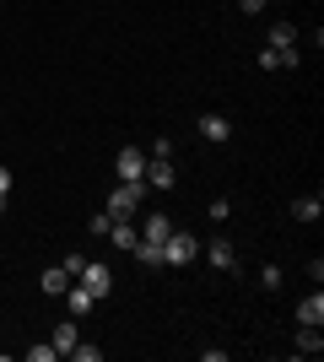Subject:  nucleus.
Instances as JSON below:
<instances>
[{"label":"nucleus","instance_id":"f257e3e1","mask_svg":"<svg viewBox=\"0 0 324 362\" xmlns=\"http://www.w3.org/2000/svg\"><path fill=\"white\" fill-rule=\"evenodd\" d=\"M76 281H81V287H87V292H92L97 303H103L108 292H114V271H108L103 259H81V271H76Z\"/></svg>","mask_w":324,"mask_h":362},{"label":"nucleus","instance_id":"0eeeda50","mask_svg":"<svg viewBox=\"0 0 324 362\" xmlns=\"http://www.w3.org/2000/svg\"><path fill=\"white\" fill-rule=\"evenodd\" d=\"M108 243H114V249H136V243H140L136 216H114V227H108Z\"/></svg>","mask_w":324,"mask_h":362},{"label":"nucleus","instance_id":"f3484780","mask_svg":"<svg viewBox=\"0 0 324 362\" xmlns=\"http://www.w3.org/2000/svg\"><path fill=\"white\" fill-rule=\"evenodd\" d=\"M130 255H136L140 265H162V243H146V238H140L136 249H130Z\"/></svg>","mask_w":324,"mask_h":362},{"label":"nucleus","instance_id":"a211bd4d","mask_svg":"<svg viewBox=\"0 0 324 362\" xmlns=\"http://www.w3.org/2000/svg\"><path fill=\"white\" fill-rule=\"evenodd\" d=\"M270 44H297V28L292 22H276V28H270Z\"/></svg>","mask_w":324,"mask_h":362},{"label":"nucleus","instance_id":"f03ea898","mask_svg":"<svg viewBox=\"0 0 324 362\" xmlns=\"http://www.w3.org/2000/svg\"><path fill=\"white\" fill-rule=\"evenodd\" d=\"M189 259H200V243L173 227L168 238H162V265H189Z\"/></svg>","mask_w":324,"mask_h":362},{"label":"nucleus","instance_id":"39448f33","mask_svg":"<svg viewBox=\"0 0 324 362\" xmlns=\"http://www.w3.org/2000/svg\"><path fill=\"white\" fill-rule=\"evenodd\" d=\"M297 44H270V49H260V65L265 71H297Z\"/></svg>","mask_w":324,"mask_h":362},{"label":"nucleus","instance_id":"5701e85b","mask_svg":"<svg viewBox=\"0 0 324 362\" xmlns=\"http://www.w3.org/2000/svg\"><path fill=\"white\" fill-rule=\"evenodd\" d=\"M238 6H244V11H265V0H238Z\"/></svg>","mask_w":324,"mask_h":362},{"label":"nucleus","instance_id":"20e7f679","mask_svg":"<svg viewBox=\"0 0 324 362\" xmlns=\"http://www.w3.org/2000/svg\"><path fill=\"white\" fill-rule=\"evenodd\" d=\"M114 173H119L124 184H146V157H140V146H124L119 157H114Z\"/></svg>","mask_w":324,"mask_h":362},{"label":"nucleus","instance_id":"1a4fd4ad","mask_svg":"<svg viewBox=\"0 0 324 362\" xmlns=\"http://www.w3.org/2000/svg\"><path fill=\"white\" fill-rule=\"evenodd\" d=\"M65 308H71V314H92V308H97V298H92V292H87V287H81V281H71V287H65Z\"/></svg>","mask_w":324,"mask_h":362},{"label":"nucleus","instance_id":"4be33fe9","mask_svg":"<svg viewBox=\"0 0 324 362\" xmlns=\"http://www.w3.org/2000/svg\"><path fill=\"white\" fill-rule=\"evenodd\" d=\"M6 200H11V173L0 168V206H6Z\"/></svg>","mask_w":324,"mask_h":362},{"label":"nucleus","instance_id":"f8f14e48","mask_svg":"<svg viewBox=\"0 0 324 362\" xmlns=\"http://www.w3.org/2000/svg\"><path fill=\"white\" fill-rule=\"evenodd\" d=\"M297 325H324V298H319V292L297 303Z\"/></svg>","mask_w":324,"mask_h":362},{"label":"nucleus","instance_id":"412c9836","mask_svg":"<svg viewBox=\"0 0 324 362\" xmlns=\"http://www.w3.org/2000/svg\"><path fill=\"white\" fill-rule=\"evenodd\" d=\"M71 357H76V362H97V346H81V341H76V346H71Z\"/></svg>","mask_w":324,"mask_h":362},{"label":"nucleus","instance_id":"6e6552de","mask_svg":"<svg viewBox=\"0 0 324 362\" xmlns=\"http://www.w3.org/2000/svg\"><path fill=\"white\" fill-rule=\"evenodd\" d=\"M292 346H297V357H319V351H324L319 325H297V341H292Z\"/></svg>","mask_w":324,"mask_h":362},{"label":"nucleus","instance_id":"9d476101","mask_svg":"<svg viewBox=\"0 0 324 362\" xmlns=\"http://www.w3.org/2000/svg\"><path fill=\"white\" fill-rule=\"evenodd\" d=\"M205 259H211L216 271H238V255H232V243H227V238L205 243Z\"/></svg>","mask_w":324,"mask_h":362},{"label":"nucleus","instance_id":"6ab92c4d","mask_svg":"<svg viewBox=\"0 0 324 362\" xmlns=\"http://www.w3.org/2000/svg\"><path fill=\"white\" fill-rule=\"evenodd\" d=\"M260 281H265L270 292H276V287H281V265H265V271H260Z\"/></svg>","mask_w":324,"mask_h":362},{"label":"nucleus","instance_id":"4468645a","mask_svg":"<svg viewBox=\"0 0 324 362\" xmlns=\"http://www.w3.org/2000/svg\"><path fill=\"white\" fill-rule=\"evenodd\" d=\"M76 341H81V335H76V319H60V325H54V341H49V346H54V351H71Z\"/></svg>","mask_w":324,"mask_h":362},{"label":"nucleus","instance_id":"9b49d317","mask_svg":"<svg viewBox=\"0 0 324 362\" xmlns=\"http://www.w3.org/2000/svg\"><path fill=\"white\" fill-rule=\"evenodd\" d=\"M71 281H76V276L65 271V265H49V271H44V292H49V298H65V287H71Z\"/></svg>","mask_w":324,"mask_h":362},{"label":"nucleus","instance_id":"7ed1b4c3","mask_svg":"<svg viewBox=\"0 0 324 362\" xmlns=\"http://www.w3.org/2000/svg\"><path fill=\"white\" fill-rule=\"evenodd\" d=\"M140 211V184H114V195H108V216H136Z\"/></svg>","mask_w":324,"mask_h":362},{"label":"nucleus","instance_id":"dca6fc26","mask_svg":"<svg viewBox=\"0 0 324 362\" xmlns=\"http://www.w3.org/2000/svg\"><path fill=\"white\" fill-rule=\"evenodd\" d=\"M168 233H173V222H168V216H146V227H140V238H146V243H162Z\"/></svg>","mask_w":324,"mask_h":362},{"label":"nucleus","instance_id":"423d86ee","mask_svg":"<svg viewBox=\"0 0 324 362\" xmlns=\"http://www.w3.org/2000/svg\"><path fill=\"white\" fill-rule=\"evenodd\" d=\"M146 184H157V189H173V184H179V168H173V157H146Z\"/></svg>","mask_w":324,"mask_h":362},{"label":"nucleus","instance_id":"2eb2a0df","mask_svg":"<svg viewBox=\"0 0 324 362\" xmlns=\"http://www.w3.org/2000/svg\"><path fill=\"white\" fill-rule=\"evenodd\" d=\"M292 216H297V222H319V216H324V200H319V195H303V200L292 206Z\"/></svg>","mask_w":324,"mask_h":362},{"label":"nucleus","instance_id":"aec40b11","mask_svg":"<svg viewBox=\"0 0 324 362\" xmlns=\"http://www.w3.org/2000/svg\"><path fill=\"white\" fill-rule=\"evenodd\" d=\"M28 357H32V362H54L60 351H54V346H28Z\"/></svg>","mask_w":324,"mask_h":362},{"label":"nucleus","instance_id":"ddd939ff","mask_svg":"<svg viewBox=\"0 0 324 362\" xmlns=\"http://www.w3.org/2000/svg\"><path fill=\"white\" fill-rule=\"evenodd\" d=\"M200 136H205V141H216V146H222V141L232 136V124L222 119V114H205V119H200Z\"/></svg>","mask_w":324,"mask_h":362}]
</instances>
